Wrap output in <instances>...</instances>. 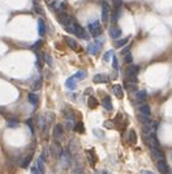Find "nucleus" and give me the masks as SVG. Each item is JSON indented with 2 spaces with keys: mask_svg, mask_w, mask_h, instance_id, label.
I'll return each instance as SVG.
<instances>
[{
  "mask_svg": "<svg viewBox=\"0 0 172 174\" xmlns=\"http://www.w3.org/2000/svg\"><path fill=\"white\" fill-rule=\"evenodd\" d=\"M38 34L41 37L46 34V23L43 19H38Z\"/></svg>",
  "mask_w": 172,
  "mask_h": 174,
  "instance_id": "13",
  "label": "nucleus"
},
{
  "mask_svg": "<svg viewBox=\"0 0 172 174\" xmlns=\"http://www.w3.org/2000/svg\"><path fill=\"white\" fill-rule=\"evenodd\" d=\"M129 50H130V47L128 46V47H125V48H123V50H121V55H126V54H128L129 52Z\"/></svg>",
  "mask_w": 172,
  "mask_h": 174,
  "instance_id": "39",
  "label": "nucleus"
},
{
  "mask_svg": "<svg viewBox=\"0 0 172 174\" xmlns=\"http://www.w3.org/2000/svg\"><path fill=\"white\" fill-rule=\"evenodd\" d=\"M66 30L68 31H70V33H73L74 35H77V37H80V38H84V39H89V34H86V31L84 30V28L82 26H80L78 24H72V25H69V26H66Z\"/></svg>",
  "mask_w": 172,
  "mask_h": 174,
  "instance_id": "1",
  "label": "nucleus"
},
{
  "mask_svg": "<svg viewBox=\"0 0 172 174\" xmlns=\"http://www.w3.org/2000/svg\"><path fill=\"white\" fill-rule=\"evenodd\" d=\"M142 174H155V173H153L151 170H142Z\"/></svg>",
  "mask_w": 172,
  "mask_h": 174,
  "instance_id": "42",
  "label": "nucleus"
},
{
  "mask_svg": "<svg viewBox=\"0 0 172 174\" xmlns=\"http://www.w3.org/2000/svg\"><path fill=\"white\" fill-rule=\"evenodd\" d=\"M64 41L66 42V45H68L70 48H73V50H77V48H78V43H77V41L74 39V38H72V37H64Z\"/></svg>",
  "mask_w": 172,
  "mask_h": 174,
  "instance_id": "14",
  "label": "nucleus"
},
{
  "mask_svg": "<svg viewBox=\"0 0 172 174\" xmlns=\"http://www.w3.org/2000/svg\"><path fill=\"white\" fill-rule=\"evenodd\" d=\"M42 43H43V41H42V39H39V41H37V42L34 43V45H33V46H31V48H33V50H37V48H38V47H39V46H42Z\"/></svg>",
  "mask_w": 172,
  "mask_h": 174,
  "instance_id": "35",
  "label": "nucleus"
},
{
  "mask_svg": "<svg viewBox=\"0 0 172 174\" xmlns=\"http://www.w3.org/2000/svg\"><path fill=\"white\" fill-rule=\"evenodd\" d=\"M89 28V31H90V34L94 37V38H98L101 37L102 34V25H101V21L99 20H94V21H90L87 25Z\"/></svg>",
  "mask_w": 172,
  "mask_h": 174,
  "instance_id": "2",
  "label": "nucleus"
},
{
  "mask_svg": "<svg viewBox=\"0 0 172 174\" xmlns=\"http://www.w3.org/2000/svg\"><path fill=\"white\" fill-rule=\"evenodd\" d=\"M151 152H153V156L157 160H163L164 159V155H163V152L159 149V147H151Z\"/></svg>",
  "mask_w": 172,
  "mask_h": 174,
  "instance_id": "16",
  "label": "nucleus"
},
{
  "mask_svg": "<svg viewBox=\"0 0 172 174\" xmlns=\"http://www.w3.org/2000/svg\"><path fill=\"white\" fill-rule=\"evenodd\" d=\"M110 13H111L110 5L103 0V2H102V21H103V24H108Z\"/></svg>",
  "mask_w": 172,
  "mask_h": 174,
  "instance_id": "5",
  "label": "nucleus"
},
{
  "mask_svg": "<svg viewBox=\"0 0 172 174\" xmlns=\"http://www.w3.org/2000/svg\"><path fill=\"white\" fill-rule=\"evenodd\" d=\"M114 54H115V52H114L112 50H110V51H107L106 54H104V56H103V60H104V62H108V60H110V59H111V56H112V55H114Z\"/></svg>",
  "mask_w": 172,
  "mask_h": 174,
  "instance_id": "28",
  "label": "nucleus"
},
{
  "mask_svg": "<svg viewBox=\"0 0 172 174\" xmlns=\"http://www.w3.org/2000/svg\"><path fill=\"white\" fill-rule=\"evenodd\" d=\"M121 35V29L119 28V26H111L110 28V37L112 38V39H119V37Z\"/></svg>",
  "mask_w": 172,
  "mask_h": 174,
  "instance_id": "9",
  "label": "nucleus"
},
{
  "mask_svg": "<svg viewBox=\"0 0 172 174\" xmlns=\"http://www.w3.org/2000/svg\"><path fill=\"white\" fill-rule=\"evenodd\" d=\"M104 126H106V127H114V124L111 122H106V123H104Z\"/></svg>",
  "mask_w": 172,
  "mask_h": 174,
  "instance_id": "43",
  "label": "nucleus"
},
{
  "mask_svg": "<svg viewBox=\"0 0 172 174\" xmlns=\"http://www.w3.org/2000/svg\"><path fill=\"white\" fill-rule=\"evenodd\" d=\"M112 92H114V94L118 97V98H123L124 97V92H123V88H121V85H114L112 86Z\"/></svg>",
  "mask_w": 172,
  "mask_h": 174,
  "instance_id": "17",
  "label": "nucleus"
},
{
  "mask_svg": "<svg viewBox=\"0 0 172 174\" xmlns=\"http://www.w3.org/2000/svg\"><path fill=\"white\" fill-rule=\"evenodd\" d=\"M69 165H70V157L66 152L63 151L62 156H60V166H62L63 169H68Z\"/></svg>",
  "mask_w": 172,
  "mask_h": 174,
  "instance_id": "8",
  "label": "nucleus"
},
{
  "mask_svg": "<svg viewBox=\"0 0 172 174\" xmlns=\"http://www.w3.org/2000/svg\"><path fill=\"white\" fill-rule=\"evenodd\" d=\"M33 2H34V4H38L39 3V0H33Z\"/></svg>",
  "mask_w": 172,
  "mask_h": 174,
  "instance_id": "44",
  "label": "nucleus"
},
{
  "mask_svg": "<svg viewBox=\"0 0 172 174\" xmlns=\"http://www.w3.org/2000/svg\"><path fill=\"white\" fill-rule=\"evenodd\" d=\"M112 67H114V69L118 72V69H119V63H118V58L115 56V54L112 55Z\"/></svg>",
  "mask_w": 172,
  "mask_h": 174,
  "instance_id": "26",
  "label": "nucleus"
},
{
  "mask_svg": "<svg viewBox=\"0 0 172 174\" xmlns=\"http://www.w3.org/2000/svg\"><path fill=\"white\" fill-rule=\"evenodd\" d=\"M65 86H66V88H68L69 90H74V89L77 88V79L74 77V76H72V77L66 79Z\"/></svg>",
  "mask_w": 172,
  "mask_h": 174,
  "instance_id": "11",
  "label": "nucleus"
},
{
  "mask_svg": "<svg viewBox=\"0 0 172 174\" xmlns=\"http://www.w3.org/2000/svg\"><path fill=\"white\" fill-rule=\"evenodd\" d=\"M86 76H87L86 71H78V72L74 75V77H76L77 80H84V79H86Z\"/></svg>",
  "mask_w": 172,
  "mask_h": 174,
  "instance_id": "24",
  "label": "nucleus"
},
{
  "mask_svg": "<svg viewBox=\"0 0 172 174\" xmlns=\"http://www.w3.org/2000/svg\"><path fill=\"white\" fill-rule=\"evenodd\" d=\"M138 71H140V67L138 66H129L128 69H126V76H128L129 81H132V83H136L137 79L136 76L138 73Z\"/></svg>",
  "mask_w": 172,
  "mask_h": 174,
  "instance_id": "7",
  "label": "nucleus"
},
{
  "mask_svg": "<svg viewBox=\"0 0 172 174\" xmlns=\"http://www.w3.org/2000/svg\"><path fill=\"white\" fill-rule=\"evenodd\" d=\"M17 124H18L17 122H8V126L9 127H14V126H17Z\"/></svg>",
  "mask_w": 172,
  "mask_h": 174,
  "instance_id": "40",
  "label": "nucleus"
},
{
  "mask_svg": "<svg viewBox=\"0 0 172 174\" xmlns=\"http://www.w3.org/2000/svg\"><path fill=\"white\" fill-rule=\"evenodd\" d=\"M41 86H42V80H41V79H38V80L35 81V83L33 84V89H34V90H39V89H41Z\"/></svg>",
  "mask_w": 172,
  "mask_h": 174,
  "instance_id": "27",
  "label": "nucleus"
},
{
  "mask_svg": "<svg viewBox=\"0 0 172 174\" xmlns=\"http://www.w3.org/2000/svg\"><path fill=\"white\" fill-rule=\"evenodd\" d=\"M27 98H29V102L33 105V106H37L38 105V96L35 93H29V96H27Z\"/></svg>",
  "mask_w": 172,
  "mask_h": 174,
  "instance_id": "21",
  "label": "nucleus"
},
{
  "mask_svg": "<svg viewBox=\"0 0 172 174\" xmlns=\"http://www.w3.org/2000/svg\"><path fill=\"white\" fill-rule=\"evenodd\" d=\"M72 174H84V170H82V168L76 166L73 169V172H72Z\"/></svg>",
  "mask_w": 172,
  "mask_h": 174,
  "instance_id": "33",
  "label": "nucleus"
},
{
  "mask_svg": "<svg viewBox=\"0 0 172 174\" xmlns=\"http://www.w3.org/2000/svg\"><path fill=\"white\" fill-rule=\"evenodd\" d=\"M138 111H140L141 115H146V117H150V115H151L150 106L146 105V104H143V105H141L140 107H138Z\"/></svg>",
  "mask_w": 172,
  "mask_h": 174,
  "instance_id": "15",
  "label": "nucleus"
},
{
  "mask_svg": "<svg viewBox=\"0 0 172 174\" xmlns=\"http://www.w3.org/2000/svg\"><path fill=\"white\" fill-rule=\"evenodd\" d=\"M51 152H52V155L54 156H62V153H63V149H62V147L59 145V143L58 141H55V143H52L51 144Z\"/></svg>",
  "mask_w": 172,
  "mask_h": 174,
  "instance_id": "12",
  "label": "nucleus"
},
{
  "mask_svg": "<svg viewBox=\"0 0 172 174\" xmlns=\"http://www.w3.org/2000/svg\"><path fill=\"white\" fill-rule=\"evenodd\" d=\"M73 128L76 130L77 132H82V131H84V126H82V123H80V122L77 123L76 126H73Z\"/></svg>",
  "mask_w": 172,
  "mask_h": 174,
  "instance_id": "31",
  "label": "nucleus"
},
{
  "mask_svg": "<svg viewBox=\"0 0 172 174\" xmlns=\"http://www.w3.org/2000/svg\"><path fill=\"white\" fill-rule=\"evenodd\" d=\"M129 42V37H125V38H123V39H118L115 42V46L116 47H123V46H125L126 43Z\"/></svg>",
  "mask_w": 172,
  "mask_h": 174,
  "instance_id": "23",
  "label": "nucleus"
},
{
  "mask_svg": "<svg viewBox=\"0 0 172 174\" xmlns=\"http://www.w3.org/2000/svg\"><path fill=\"white\" fill-rule=\"evenodd\" d=\"M58 21L62 25H64L65 28L73 24V20H72V17H70L68 13H65L64 10H62V13H58Z\"/></svg>",
  "mask_w": 172,
  "mask_h": 174,
  "instance_id": "4",
  "label": "nucleus"
},
{
  "mask_svg": "<svg viewBox=\"0 0 172 174\" xmlns=\"http://www.w3.org/2000/svg\"><path fill=\"white\" fill-rule=\"evenodd\" d=\"M52 136H54L55 140L58 141V143L63 139V136H64V127L62 126V124H55L54 131H52Z\"/></svg>",
  "mask_w": 172,
  "mask_h": 174,
  "instance_id": "6",
  "label": "nucleus"
},
{
  "mask_svg": "<svg viewBox=\"0 0 172 174\" xmlns=\"http://www.w3.org/2000/svg\"><path fill=\"white\" fill-rule=\"evenodd\" d=\"M34 9H35V12L37 13H39V14H43V9L39 7V5H38V4H35L34 5Z\"/></svg>",
  "mask_w": 172,
  "mask_h": 174,
  "instance_id": "37",
  "label": "nucleus"
},
{
  "mask_svg": "<svg viewBox=\"0 0 172 174\" xmlns=\"http://www.w3.org/2000/svg\"><path fill=\"white\" fill-rule=\"evenodd\" d=\"M146 97H147L146 90H138V92H136V98H137V101H143V100H146Z\"/></svg>",
  "mask_w": 172,
  "mask_h": 174,
  "instance_id": "22",
  "label": "nucleus"
},
{
  "mask_svg": "<svg viewBox=\"0 0 172 174\" xmlns=\"http://www.w3.org/2000/svg\"><path fill=\"white\" fill-rule=\"evenodd\" d=\"M124 60H125L126 63H129V64L133 62V58H132V54H130V52H128L126 55H124Z\"/></svg>",
  "mask_w": 172,
  "mask_h": 174,
  "instance_id": "32",
  "label": "nucleus"
},
{
  "mask_svg": "<svg viewBox=\"0 0 172 174\" xmlns=\"http://www.w3.org/2000/svg\"><path fill=\"white\" fill-rule=\"evenodd\" d=\"M65 8H66V3H65V2H63V3H60V9H62V10H63V9H65Z\"/></svg>",
  "mask_w": 172,
  "mask_h": 174,
  "instance_id": "41",
  "label": "nucleus"
},
{
  "mask_svg": "<svg viewBox=\"0 0 172 174\" xmlns=\"http://www.w3.org/2000/svg\"><path fill=\"white\" fill-rule=\"evenodd\" d=\"M158 169H159V172L160 173H163V174H166L168 172V166H167V162L164 161V159L163 160H158Z\"/></svg>",
  "mask_w": 172,
  "mask_h": 174,
  "instance_id": "18",
  "label": "nucleus"
},
{
  "mask_svg": "<svg viewBox=\"0 0 172 174\" xmlns=\"http://www.w3.org/2000/svg\"><path fill=\"white\" fill-rule=\"evenodd\" d=\"M97 105H98L97 100L94 98V97H90V98H89V106H90V107H95Z\"/></svg>",
  "mask_w": 172,
  "mask_h": 174,
  "instance_id": "30",
  "label": "nucleus"
},
{
  "mask_svg": "<svg viewBox=\"0 0 172 174\" xmlns=\"http://www.w3.org/2000/svg\"><path fill=\"white\" fill-rule=\"evenodd\" d=\"M102 105H103V107L106 109L107 111H112V104H111V98H110L108 96H106V97L103 98Z\"/></svg>",
  "mask_w": 172,
  "mask_h": 174,
  "instance_id": "19",
  "label": "nucleus"
},
{
  "mask_svg": "<svg viewBox=\"0 0 172 174\" xmlns=\"http://www.w3.org/2000/svg\"><path fill=\"white\" fill-rule=\"evenodd\" d=\"M101 174H107V173H106V172H102V173H101Z\"/></svg>",
  "mask_w": 172,
  "mask_h": 174,
  "instance_id": "45",
  "label": "nucleus"
},
{
  "mask_svg": "<svg viewBox=\"0 0 172 174\" xmlns=\"http://www.w3.org/2000/svg\"><path fill=\"white\" fill-rule=\"evenodd\" d=\"M31 174H41V172H39V169H38L37 165L31 168Z\"/></svg>",
  "mask_w": 172,
  "mask_h": 174,
  "instance_id": "38",
  "label": "nucleus"
},
{
  "mask_svg": "<svg viewBox=\"0 0 172 174\" xmlns=\"http://www.w3.org/2000/svg\"><path fill=\"white\" fill-rule=\"evenodd\" d=\"M137 136H136V132L134 130H129V136H128V141L129 143H136Z\"/></svg>",
  "mask_w": 172,
  "mask_h": 174,
  "instance_id": "25",
  "label": "nucleus"
},
{
  "mask_svg": "<svg viewBox=\"0 0 172 174\" xmlns=\"http://www.w3.org/2000/svg\"><path fill=\"white\" fill-rule=\"evenodd\" d=\"M26 124H27V126H29V128H30L31 134H34V126H33V122L30 121V119H29V121H26Z\"/></svg>",
  "mask_w": 172,
  "mask_h": 174,
  "instance_id": "36",
  "label": "nucleus"
},
{
  "mask_svg": "<svg viewBox=\"0 0 172 174\" xmlns=\"http://www.w3.org/2000/svg\"><path fill=\"white\" fill-rule=\"evenodd\" d=\"M37 166H38V169H39L41 174H44V157H43V156L38 157V161H37Z\"/></svg>",
  "mask_w": 172,
  "mask_h": 174,
  "instance_id": "20",
  "label": "nucleus"
},
{
  "mask_svg": "<svg viewBox=\"0 0 172 174\" xmlns=\"http://www.w3.org/2000/svg\"><path fill=\"white\" fill-rule=\"evenodd\" d=\"M44 60H46L47 66H50V67L52 66V58L50 56V54H44Z\"/></svg>",
  "mask_w": 172,
  "mask_h": 174,
  "instance_id": "29",
  "label": "nucleus"
},
{
  "mask_svg": "<svg viewBox=\"0 0 172 174\" xmlns=\"http://www.w3.org/2000/svg\"><path fill=\"white\" fill-rule=\"evenodd\" d=\"M30 161H31V155H30V156H27L26 159H25V161H24V164H22V166H24V168H27V166H29V164H30Z\"/></svg>",
  "mask_w": 172,
  "mask_h": 174,
  "instance_id": "34",
  "label": "nucleus"
},
{
  "mask_svg": "<svg viewBox=\"0 0 172 174\" xmlns=\"http://www.w3.org/2000/svg\"><path fill=\"white\" fill-rule=\"evenodd\" d=\"M103 42H104L103 38L98 37L97 41H94V42H91V43H89V45H87V52L90 54V55H97V54L101 51V47L103 45Z\"/></svg>",
  "mask_w": 172,
  "mask_h": 174,
  "instance_id": "3",
  "label": "nucleus"
},
{
  "mask_svg": "<svg viewBox=\"0 0 172 174\" xmlns=\"http://www.w3.org/2000/svg\"><path fill=\"white\" fill-rule=\"evenodd\" d=\"M108 76L107 75H103V73H98L93 77V81L97 84H103V83H108Z\"/></svg>",
  "mask_w": 172,
  "mask_h": 174,
  "instance_id": "10",
  "label": "nucleus"
}]
</instances>
